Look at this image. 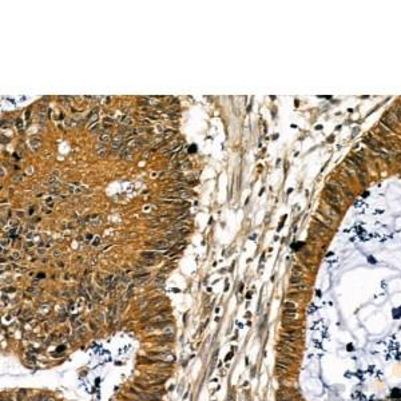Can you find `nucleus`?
Segmentation results:
<instances>
[{
  "label": "nucleus",
  "mask_w": 401,
  "mask_h": 401,
  "mask_svg": "<svg viewBox=\"0 0 401 401\" xmlns=\"http://www.w3.org/2000/svg\"><path fill=\"white\" fill-rule=\"evenodd\" d=\"M155 264V261H151V259H145V261H139V265H143V266H153Z\"/></svg>",
  "instance_id": "nucleus-30"
},
{
  "label": "nucleus",
  "mask_w": 401,
  "mask_h": 401,
  "mask_svg": "<svg viewBox=\"0 0 401 401\" xmlns=\"http://www.w3.org/2000/svg\"><path fill=\"white\" fill-rule=\"evenodd\" d=\"M290 285L294 286V285H299V284H302V277H298V276H291L290 277Z\"/></svg>",
  "instance_id": "nucleus-17"
},
{
  "label": "nucleus",
  "mask_w": 401,
  "mask_h": 401,
  "mask_svg": "<svg viewBox=\"0 0 401 401\" xmlns=\"http://www.w3.org/2000/svg\"><path fill=\"white\" fill-rule=\"evenodd\" d=\"M165 282H166V277L163 276V274H158V276L154 278V284H155V285H159L160 286V285H163Z\"/></svg>",
  "instance_id": "nucleus-19"
},
{
  "label": "nucleus",
  "mask_w": 401,
  "mask_h": 401,
  "mask_svg": "<svg viewBox=\"0 0 401 401\" xmlns=\"http://www.w3.org/2000/svg\"><path fill=\"white\" fill-rule=\"evenodd\" d=\"M60 256H62V253L59 251V250H55V251H54V257H55V258H58V257H60Z\"/></svg>",
  "instance_id": "nucleus-41"
},
{
  "label": "nucleus",
  "mask_w": 401,
  "mask_h": 401,
  "mask_svg": "<svg viewBox=\"0 0 401 401\" xmlns=\"http://www.w3.org/2000/svg\"><path fill=\"white\" fill-rule=\"evenodd\" d=\"M29 143H31V147L34 148V150H38V148L40 147V139H38V138H32Z\"/></svg>",
  "instance_id": "nucleus-23"
},
{
  "label": "nucleus",
  "mask_w": 401,
  "mask_h": 401,
  "mask_svg": "<svg viewBox=\"0 0 401 401\" xmlns=\"http://www.w3.org/2000/svg\"><path fill=\"white\" fill-rule=\"evenodd\" d=\"M105 122H106V123H108V125H110V123H111V122H112V119H110V118H106V119H105Z\"/></svg>",
  "instance_id": "nucleus-47"
},
{
  "label": "nucleus",
  "mask_w": 401,
  "mask_h": 401,
  "mask_svg": "<svg viewBox=\"0 0 401 401\" xmlns=\"http://www.w3.org/2000/svg\"><path fill=\"white\" fill-rule=\"evenodd\" d=\"M99 243H100V238H99V237H95V241L92 242V245L96 246V245H99Z\"/></svg>",
  "instance_id": "nucleus-40"
},
{
  "label": "nucleus",
  "mask_w": 401,
  "mask_h": 401,
  "mask_svg": "<svg viewBox=\"0 0 401 401\" xmlns=\"http://www.w3.org/2000/svg\"><path fill=\"white\" fill-rule=\"evenodd\" d=\"M298 320V313L297 310H285L284 311V324L285 322H294Z\"/></svg>",
  "instance_id": "nucleus-3"
},
{
  "label": "nucleus",
  "mask_w": 401,
  "mask_h": 401,
  "mask_svg": "<svg viewBox=\"0 0 401 401\" xmlns=\"http://www.w3.org/2000/svg\"><path fill=\"white\" fill-rule=\"evenodd\" d=\"M98 118H99L98 108H95V110H94L92 112H91V115H90V119H88V128H90V130H92V128H95L96 122H98Z\"/></svg>",
  "instance_id": "nucleus-7"
},
{
  "label": "nucleus",
  "mask_w": 401,
  "mask_h": 401,
  "mask_svg": "<svg viewBox=\"0 0 401 401\" xmlns=\"http://www.w3.org/2000/svg\"><path fill=\"white\" fill-rule=\"evenodd\" d=\"M392 111H393V112H395L396 118H397L398 120H401V105H398L397 107H396L395 110H392Z\"/></svg>",
  "instance_id": "nucleus-28"
},
{
  "label": "nucleus",
  "mask_w": 401,
  "mask_h": 401,
  "mask_svg": "<svg viewBox=\"0 0 401 401\" xmlns=\"http://www.w3.org/2000/svg\"><path fill=\"white\" fill-rule=\"evenodd\" d=\"M289 368H290L289 365L277 362V372H278V373H288L289 372Z\"/></svg>",
  "instance_id": "nucleus-15"
},
{
  "label": "nucleus",
  "mask_w": 401,
  "mask_h": 401,
  "mask_svg": "<svg viewBox=\"0 0 401 401\" xmlns=\"http://www.w3.org/2000/svg\"><path fill=\"white\" fill-rule=\"evenodd\" d=\"M170 318H171V317H170L169 311H167V313H166V311H162V313H159L158 316H155L154 318H153L151 324H154V322H163V321H167V320H170Z\"/></svg>",
  "instance_id": "nucleus-8"
},
{
  "label": "nucleus",
  "mask_w": 401,
  "mask_h": 401,
  "mask_svg": "<svg viewBox=\"0 0 401 401\" xmlns=\"http://www.w3.org/2000/svg\"><path fill=\"white\" fill-rule=\"evenodd\" d=\"M147 279H148V273H146V274H142L140 277L137 276L134 278V281L137 282V284H139V285H143L145 282H147Z\"/></svg>",
  "instance_id": "nucleus-13"
},
{
  "label": "nucleus",
  "mask_w": 401,
  "mask_h": 401,
  "mask_svg": "<svg viewBox=\"0 0 401 401\" xmlns=\"http://www.w3.org/2000/svg\"><path fill=\"white\" fill-rule=\"evenodd\" d=\"M277 362H279V364H285V365L291 366L294 362H296V360H294V357H290V356L279 354L278 357H277Z\"/></svg>",
  "instance_id": "nucleus-6"
},
{
  "label": "nucleus",
  "mask_w": 401,
  "mask_h": 401,
  "mask_svg": "<svg viewBox=\"0 0 401 401\" xmlns=\"http://www.w3.org/2000/svg\"><path fill=\"white\" fill-rule=\"evenodd\" d=\"M306 289H308V286H306L305 284H299V285L290 286V290L291 291H305Z\"/></svg>",
  "instance_id": "nucleus-18"
},
{
  "label": "nucleus",
  "mask_w": 401,
  "mask_h": 401,
  "mask_svg": "<svg viewBox=\"0 0 401 401\" xmlns=\"http://www.w3.org/2000/svg\"><path fill=\"white\" fill-rule=\"evenodd\" d=\"M26 293L27 294H31V296H38L40 293V289H36L35 286H31V288H27L26 289Z\"/></svg>",
  "instance_id": "nucleus-21"
},
{
  "label": "nucleus",
  "mask_w": 401,
  "mask_h": 401,
  "mask_svg": "<svg viewBox=\"0 0 401 401\" xmlns=\"http://www.w3.org/2000/svg\"><path fill=\"white\" fill-rule=\"evenodd\" d=\"M122 125L126 126V127H130V126L134 125V119L131 116H125V118H122Z\"/></svg>",
  "instance_id": "nucleus-20"
},
{
  "label": "nucleus",
  "mask_w": 401,
  "mask_h": 401,
  "mask_svg": "<svg viewBox=\"0 0 401 401\" xmlns=\"http://www.w3.org/2000/svg\"><path fill=\"white\" fill-rule=\"evenodd\" d=\"M19 258H20V254H19L18 251H14V253H12L11 259H19Z\"/></svg>",
  "instance_id": "nucleus-35"
},
{
  "label": "nucleus",
  "mask_w": 401,
  "mask_h": 401,
  "mask_svg": "<svg viewBox=\"0 0 401 401\" xmlns=\"http://www.w3.org/2000/svg\"><path fill=\"white\" fill-rule=\"evenodd\" d=\"M7 245H8V238H6V239H3V241H1V247L7 246Z\"/></svg>",
  "instance_id": "nucleus-43"
},
{
  "label": "nucleus",
  "mask_w": 401,
  "mask_h": 401,
  "mask_svg": "<svg viewBox=\"0 0 401 401\" xmlns=\"http://www.w3.org/2000/svg\"><path fill=\"white\" fill-rule=\"evenodd\" d=\"M14 180H20V177H19V175H16V177L14 178Z\"/></svg>",
  "instance_id": "nucleus-50"
},
{
  "label": "nucleus",
  "mask_w": 401,
  "mask_h": 401,
  "mask_svg": "<svg viewBox=\"0 0 401 401\" xmlns=\"http://www.w3.org/2000/svg\"><path fill=\"white\" fill-rule=\"evenodd\" d=\"M47 182H48L49 186H54V185H56V183H58V177H55V175H49L48 179H47Z\"/></svg>",
  "instance_id": "nucleus-26"
},
{
  "label": "nucleus",
  "mask_w": 401,
  "mask_h": 401,
  "mask_svg": "<svg viewBox=\"0 0 401 401\" xmlns=\"http://www.w3.org/2000/svg\"><path fill=\"white\" fill-rule=\"evenodd\" d=\"M281 336H282V338H285V340L298 341L299 338H301V332H299L298 329H288V330H282Z\"/></svg>",
  "instance_id": "nucleus-2"
},
{
  "label": "nucleus",
  "mask_w": 401,
  "mask_h": 401,
  "mask_svg": "<svg viewBox=\"0 0 401 401\" xmlns=\"http://www.w3.org/2000/svg\"><path fill=\"white\" fill-rule=\"evenodd\" d=\"M90 329L92 332H96V330H98V326H96L95 322H90Z\"/></svg>",
  "instance_id": "nucleus-36"
},
{
  "label": "nucleus",
  "mask_w": 401,
  "mask_h": 401,
  "mask_svg": "<svg viewBox=\"0 0 401 401\" xmlns=\"http://www.w3.org/2000/svg\"><path fill=\"white\" fill-rule=\"evenodd\" d=\"M352 160L356 163V165H357V167H362V166H364V159L361 157H358V155H353Z\"/></svg>",
  "instance_id": "nucleus-22"
},
{
  "label": "nucleus",
  "mask_w": 401,
  "mask_h": 401,
  "mask_svg": "<svg viewBox=\"0 0 401 401\" xmlns=\"http://www.w3.org/2000/svg\"><path fill=\"white\" fill-rule=\"evenodd\" d=\"M285 310H297V305L294 302H285Z\"/></svg>",
  "instance_id": "nucleus-27"
},
{
  "label": "nucleus",
  "mask_w": 401,
  "mask_h": 401,
  "mask_svg": "<svg viewBox=\"0 0 401 401\" xmlns=\"http://www.w3.org/2000/svg\"><path fill=\"white\" fill-rule=\"evenodd\" d=\"M195 151V146H191V147H190V153H194Z\"/></svg>",
  "instance_id": "nucleus-49"
},
{
  "label": "nucleus",
  "mask_w": 401,
  "mask_h": 401,
  "mask_svg": "<svg viewBox=\"0 0 401 401\" xmlns=\"http://www.w3.org/2000/svg\"><path fill=\"white\" fill-rule=\"evenodd\" d=\"M160 340H163V341H173V340H174V336H173V334H169V336H160Z\"/></svg>",
  "instance_id": "nucleus-32"
},
{
  "label": "nucleus",
  "mask_w": 401,
  "mask_h": 401,
  "mask_svg": "<svg viewBox=\"0 0 401 401\" xmlns=\"http://www.w3.org/2000/svg\"><path fill=\"white\" fill-rule=\"evenodd\" d=\"M281 344H284V345L289 346V348H291V349L297 348V341H294V340H285V338H282Z\"/></svg>",
  "instance_id": "nucleus-16"
},
{
  "label": "nucleus",
  "mask_w": 401,
  "mask_h": 401,
  "mask_svg": "<svg viewBox=\"0 0 401 401\" xmlns=\"http://www.w3.org/2000/svg\"><path fill=\"white\" fill-rule=\"evenodd\" d=\"M140 256H142V258H145V259H151V261H155V259L159 257V253H155V251H143Z\"/></svg>",
  "instance_id": "nucleus-11"
},
{
  "label": "nucleus",
  "mask_w": 401,
  "mask_h": 401,
  "mask_svg": "<svg viewBox=\"0 0 401 401\" xmlns=\"http://www.w3.org/2000/svg\"><path fill=\"white\" fill-rule=\"evenodd\" d=\"M15 125H16V127H18V128H23V123H21V119H16Z\"/></svg>",
  "instance_id": "nucleus-37"
},
{
  "label": "nucleus",
  "mask_w": 401,
  "mask_h": 401,
  "mask_svg": "<svg viewBox=\"0 0 401 401\" xmlns=\"http://www.w3.org/2000/svg\"><path fill=\"white\" fill-rule=\"evenodd\" d=\"M291 271H293V276H298V277H301V276H302V273H304L302 269H301L299 266H297V265H296V266H293Z\"/></svg>",
  "instance_id": "nucleus-24"
},
{
  "label": "nucleus",
  "mask_w": 401,
  "mask_h": 401,
  "mask_svg": "<svg viewBox=\"0 0 401 401\" xmlns=\"http://www.w3.org/2000/svg\"><path fill=\"white\" fill-rule=\"evenodd\" d=\"M1 401H7V400H4V398H1Z\"/></svg>",
  "instance_id": "nucleus-51"
},
{
  "label": "nucleus",
  "mask_w": 401,
  "mask_h": 401,
  "mask_svg": "<svg viewBox=\"0 0 401 401\" xmlns=\"http://www.w3.org/2000/svg\"><path fill=\"white\" fill-rule=\"evenodd\" d=\"M111 140H112V139H111V137H110V134H108V132H103V134H100V135H99V142L102 143V145L111 142Z\"/></svg>",
  "instance_id": "nucleus-12"
},
{
  "label": "nucleus",
  "mask_w": 401,
  "mask_h": 401,
  "mask_svg": "<svg viewBox=\"0 0 401 401\" xmlns=\"http://www.w3.org/2000/svg\"><path fill=\"white\" fill-rule=\"evenodd\" d=\"M79 334H82V336H84V334H86V329H84V328H82L80 330H79Z\"/></svg>",
  "instance_id": "nucleus-45"
},
{
  "label": "nucleus",
  "mask_w": 401,
  "mask_h": 401,
  "mask_svg": "<svg viewBox=\"0 0 401 401\" xmlns=\"http://www.w3.org/2000/svg\"><path fill=\"white\" fill-rule=\"evenodd\" d=\"M171 137H174V131L173 130H166L165 132H163V138H165V139H170Z\"/></svg>",
  "instance_id": "nucleus-29"
},
{
  "label": "nucleus",
  "mask_w": 401,
  "mask_h": 401,
  "mask_svg": "<svg viewBox=\"0 0 401 401\" xmlns=\"http://www.w3.org/2000/svg\"><path fill=\"white\" fill-rule=\"evenodd\" d=\"M123 146V135L122 134H116L111 140V148L112 150H119Z\"/></svg>",
  "instance_id": "nucleus-5"
},
{
  "label": "nucleus",
  "mask_w": 401,
  "mask_h": 401,
  "mask_svg": "<svg viewBox=\"0 0 401 401\" xmlns=\"http://www.w3.org/2000/svg\"><path fill=\"white\" fill-rule=\"evenodd\" d=\"M153 247H154L155 250H160V251H163V250H166L167 247H169V242H167V241L153 242Z\"/></svg>",
  "instance_id": "nucleus-9"
},
{
  "label": "nucleus",
  "mask_w": 401,
  "mask_h": 401,
  "mask_svg": "<svg viewBox=\"0 0 401 401\" xmlns=\"http://www.w3.org/2000/svg\"><path fill=\"white\" fill-rule=\"evenodd\" d=\"M96 153H98L99 157H106L107 155V148L105 147V145H98L96 146Z\"/></svg>",
  "instance_id": "nucleus-14"
},
{
  "label": "nucleus",
  "mask_w": 401,
  "mask_h": 401,
  "mask_svg": "<svg viewBox=\"0 0 401 401\" xmlns=\"http://www.w3.org/2000/svg\"><path fill=\"white\" fill-rule=\"evenodd\" d=\"M27 395V392H26V390H21V392H19V395H18V400L19 401H21V400H23V398H24V396H26Z\"/></svg>",
  "instance_id": "nucleus-34"
},
{
  "label": "nucleus",
  "mask_w": 401,
  "mask_h": 401,
  "mask_svg": "<svg viewBox=\"0 0 401 401\" xmlns=\"http://www.w3.org/2000/svg\"><path fill=\"white\" fill-rule=\"evenodd\" d=\"M27 237H28V238H32V237H34V233H28V234H27Z\"/></svg>",
  "instance_id": "nucleus-48"
},
{
  "label": "nucleus",
  "mask_w": 401,
  "mask_h": 401,
  "mask_svg": "<svg viewBox=\"0 0 401 401\" xmlns=\"http://www.w3.org/2000/svg\"><path fill=\"white\" fill-rule=\"evenodd\" d=\"M59 189H60V185H59V183H56V185L51 186V190H59Z\"/></svg>",
  "instance_id": "nucleus-42"
},
{
  "label": "nucleus",
  "mask_w": 401,
  "mask_h": 401,
  "mask_svg": "<svg viewBox=\"0 0 401 401\" xmlns=\"http://www.w3.org/2000/svg\"><path fill=\"white\" fill-rule=\"evenodd\" d=\"M140 398H143V400L146 401H162L160 400V397H157L155 395H153V393H139Z\"/></svg>",
  "instance_id": "nucleus-10"
},
{
  "label": "nucleus",
  "mask_w": 401,
  "mask_h": 401,
  "mask_svg": "<svg viewBox=\"0 0 401 401\" xmlns=\"http://www.w3.org/2000/svg\"><path fill=\"white\" fill-rule=\"evenodd\" d=\"M16 234H18V229H12L11 230V237H15Z\"/></svg>",
  "instance_id": "nucleus-44"
},
{
  "label": "nucleus",
  "mask_w": 401,
  "mask_h": 401,
  "mask_svg": "<svg viewBox=\"0 0 401 401\" xmlns=\"http://www.w3.org/2000/svg\"><path fill=\"white\" fill-rule=\"evenodd\" d=\"M342 190H344V194H345V195H348L349 198H352V197H353V193L350 191V190H349L348 187H342Z\"/></svg>",
  "instance_id": "nucleus-33"
},
{
  "label": "nucleus",
  "mask_w": 401,
  "mask_h": 401,
  "mask_svg": "<svg viewBox=\"0 0 401 401\" xmlns=\"http://www.w3.org/2000/svg\"><path fill=\"white\" fill-rule=\"evenodd\" d=\"M151 326L155 329H162V328H165V326H169V322H166V321H163V322H154V324H151Z\"/></svg>",
  "instance_id": "nucleus-25"
},
{
  "label": "nucleus",
  "mask_w": 401,
  "mask_h": 401,
  "mask_svg": "<svg viewBox=\"0 0 401 401\" xmlns=\"http://www.w3.org/2000/svg\"><path fill=\"white\" fill-rule=\"evenodd\" d=\"M397 122H398V119L396 118L393 111H388V112L381 118V123L385 125L388 128H390V130H395L396 126H397Z\"/></svg>",
  "instance_id": "nucleus-1"
},
{
  "label": "nucleus",
  "mask_w": 401,
  "mask_h": 401,
  "mask_svg": "<svg viewBox=\"0 0 401 401\" xmlns=\"http://www.w3.org/2000/svg\"><path fill=\"white\" fill-rule=\"evenodd\" d=\"M151 123H150V120L145 119V120H140V126H150Z\"/></svg>",
  "instance_id": "nucleus-39"
},
{
  "label": "nucleus",
  "mask_w": 401,
  "mask_h": 401,
  "mask_svg": "<svg viewBox=\"0 0 401 401\" xmlns=\"http://www.w3.org/2000/svg\"><path fill=\"white\" fill-rule=\"evenodd\" d=\"M51 202H52V198H51V197H48V198H47V199H46V203L48 205V203H51Z\"/></svg>",
  "instance_id": "nucleus-46"
},
{
  "label": "nucleus",
  "mask_w": 401,
  "mask_h": 401,
  "mask_svg": "<svg viewBox=\"0 0 401 401\" xmlns=\"http://www.w3.org/2000/svg\"><path fill=\"white\" fill-rule=\"evenodd\" d=\"M277 350L279 352V354L290 356V357H294V358H296V354H294V349L289 348V346L284 345V344H281V342H279L278 345H277Z\"/></svg>",
  "instance_id": "nucleus-4"
},
{
  "label": "nucleus",
  "mask_w": 401,
  "mask_h": 401,
  "mask_svg": "<svg viewBox=\"0 0 401 401\" xmlns=\"http://www.w3.org/2000/svg\"><path fill=\"white\" fill-rule=\"evenodd\" d=\"M138 143H139V142H138V139H131V140H128V142H127V147L128 148H130V147H137Z\"/></svg>",
  "instance_id": "nucleus-31"
},
{
  "label": "nucleus",
  "mask_w": 401,
  "mask_h": 401,
  "mask_svg": "<svg viewBox=\"0 0 401 401\" xmlns=\"http://www.w3.org/2000/svg\"><path fill=\"white\" fill-rule=\"evenodd\" d=\"M128 153H130V150H128V148H125V150H123V151H120V158L126 157V155H127V154H128Z\"/></svg>",
  "instance_id": "nucleus-38"
}]
</instances>
